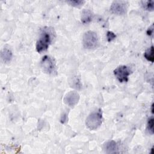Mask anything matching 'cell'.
I'll return each mask as SVG.
<instances>
[{"label": "cell", "instance_id": "3957f363", "mask_svg": "<svg viewBox=\"0 0 154 154\" xmlns=\"http://www.w3.org/2000/svg\"><path fill=\"white\" fill-rule=\"evenodd\" d=\"M83 46L86 49H93L98 44V37L96 32L92 31H88L83 35Z\"/></svg>", "mask_w": 154, "mask_h": 154}, {"label": "cell", "instance_id": "8fae6325", "mask_svg": "<svg viewBox=\"0 0 154 154\" xmlns=\"http://www.w3.org/2000/svg\"><path fill=\"white\" fill-rule=\"evenodd\" d=\"M144 56L148 61L153 62V46H152L150 48H149L144 54Z\"/></svg>", "mask_w": 154, "mask_h": 154}, {"label": "cell", "instance_id": "e0dca14e", "mask_svg": "<svg viewBox=\"0 0 154 154\" xmlns=\"http://www.w3.org/2000/svg\"><path fill=\"white\" fill-rule=\"evenodd\" d=\"M66 120H67V119H66V115L65 114V115L63 116V117H61V123H64L65 122V121H66Z\"/></svg>", "mask_w": 154, "mask_h": 154}, {"label": "cell", "instance_id": "277c9868", "mask_svg": "<svg viewBox=\"0 0 154 154\" xmlns=\"http://www.w3.org/2000/svg\"><path fill=\"white\" fill-rule=\"evenodd\" d=\"M41 67L43 71L49 74H54L57 72L56 65L54 59L48 55L44 56L41 61Z\"/></svg>", "mask_w": 154, "mask_h": 154}, {"label": "cell", "instance_id": "7c38bea8", "mask_svg": "<svg viewBox=\"0 0 154 154\" xmlns=\"http://www.w3.org/2000/svg\"><path fill=\"white\" fill-rule=\"evenodd\" d=\"M154 2L153 1H147L143 2V5L144 8L149 11H152L154 8Z\"/></svg>", "mask_w": 154, "mask_h": 154}, {"label": "cell", "instance_id": "6da1fadb", "mask_svg": "<svg viewBox=\"0 0 154 154\" xmlns=\"http://www.w3.org/2000/svg\"><path fill=\"white\" fill-rule=\"evenodd\" d=\"M52 42L51 32L48 29H44L36 43V50L38 52L46 51Z\"/></svg>", "mask_w": 154, "mask_h": 154}, {"label": "cell", "instance_id": "7a4b0ae2", "mask_svg": "<svg viewBox=\"0 0 154 154\" xmlns=\"http://www.w3.org/2000/svg\"><path fill=\"white\" fill-rule=\"evenodd\" d=\"M102 116L100 111L90 114L86 119V126L90 130L97 129L102 124Z\"/></svg>", "mask_w": 154, "mask_h": 154}, {"label": "cell", "instance_id": "9a60e30c", "mask_svg": "<svg viewBox=\"0 0 154 154\" xmlns=\"http://www.w3.org/2000/svg\"><path fill=\"white\" fill-rule=\"evenodd\" d=\"M106 36H107V40L108 42H111L112 40H114L116 38V35L114 32H111V31H108L107 34H106Z\"/></svg>", "mask_w": 154, "mask_h": 154}, {"label": "cell", "instance_id": "52a82bcc", "mask_svg": "<svg viewBox=\"0 0 154 154\" xmlns=\"http://www.w3.org/2000/svg\"><path fill=\"white\" fill-rule=\"evenodd\" d=\"M79 99V96L78 93L74 91L67 93L63 99L64 102L69 106H74L78 103Z\"/></svg>", "mask_w": 154, "mask_h": 154}, {"label": "cell", "instance_id": "5bb4252c", "mask_svg": "<svg viewBox=\"0 0 154 154\" xmlns=\"http://www.w3.org/2000/svg\"><path fill=\"white\" fill-rule=\"evenodd\" d=\"M67 2L73 7H80L82 5V4L85 2V1H81V0H73V1H67Z\"/></svg>", "mask_w": 154, "mask_h": 154}, {"label": "cell", "instance_id": "30bf717a", "mask_svg": "<svg viewBox=\"0 0 154 154\" xmlns=\"http://www.w3.org/2000/svg\"><path fill=\"white\" fill-rule=\"evenodd\" d=\"M1 57L2 60L5 63H7V62L10 61L12 58V53L10 49L4 48V49H2L1 51Z\"/></svg>", "mask_w": 154, "mask_h": 154}, {"label": "cell", "instance_id": "8992f818", "mask_svg": "<svg viewBox=\"0 0 154 154\" xmlns=\"http://www.w3.org/2000/svg\"><path fill=\"white\" fill-rule=\"evenodd\" d=\"M127 9V2L123 1H114L110 7V10L114 14L117 15L125 14Z\"/></svg>", "mask_w": 154, "mask_h": 154}, {"label": "cell", "instance_id": "4fadbf2b", "mask_svg": "<svg viewBox=\"0 0 154 154\" xmlns=\"http://www.w3.org/2000/svg\"><path fill=\"white\" fill-rule=\"evenodd\" d=\"M147 130L151 134H153V117H151L147 122Z\"/></svg>", "mask_w": 154, "mask_h": 154}, {"label": "cell", "instance_id": "9c48e42d", "mask_svg": "<svg viewBox=\"0 0 154 154\" xmlns=\"http://www.w3.org/2000/svg\"><path fill=\"white\" fill-rule=\"evenodd\" d=\"M104 149L105 152L107 153H117V145L114 141H109L106 142L104 145Z\"/></svg>", "mask_w": 154, "mask_h": 154}, {"label": "cell", "instance_id": "5b68a950", "mask_svg": "<svg viewBox=\"0 0 154 154\" xmlns=\"http://www.w3.org/2000/svg\"><path fill=\"white\" fill-rule=\"evenodd\" d=\"M131 70L126 66H120L114 70V74L120 82H127Z\"/></svg>", "mask_w": 154, "mask_h": 154}, {"label": "cell", "instance_id": "ba28073f", "mask_svg": "<svg viewBox=\"0 0 154 154\" xmlns=\"http://www.w3.org/2000/svg\"><path fill=\"white\" fill-rule=\"evenodd\" d=\"M93 13L88 9H84L81 13V20L84 24H87L90 23L93 19Z\"/></svg>", "mask_w": 154, "mask_h": 154}, {"label": "cell", "instance_id": "2e32d148", "mask_svg": "<svg viewBox=\"0 0 154 154\" xmlns=\"http://www.w3.org/2000/svg\"><path fill=\"white\" fill-rule=\"evenodd\" d=\"M153 26H152V28H149V29L147 30V34H148V35H151V34H152V33H153Z\"/></svg>", "mask_w": 154, "mask_h": 154}]
</instances>
